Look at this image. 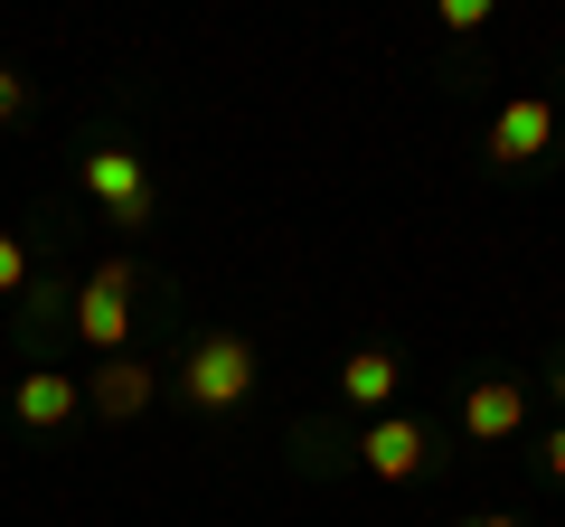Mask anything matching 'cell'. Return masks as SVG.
<instances>
[{"instance_id": "1", "label": "cell", "mask_w": 565, "mask_h": 527, "mask_svg": "<svg viewBox=\"0 0 565 527\" xmlns=\"http://www.w3.org/2000/svg\"><path fill=\"white\" fill-rule=\"evenodd\" d=\"M180 396H189L199 415H236L245 396H255V348H245L236 330L199 340V348H189V367H180Z\"/></svg>"}, {"instance_id": "15", "label": "cell", "mask_w": 565, "mask_h": 527, "mask_svg": "<svg viewBox=\"0 0 565 527\" xmlns=\"http://www.w3.org/2000/svg\"><path fill=\"white\" fill-rule=\"evenodd\" d=\"M556 396H565V367H556Z\"/></svg>"}, {"instance_id": "2", "label": "cell", "mask_w": 565, "mask_h": 527, "mask_svg": "<svg viewBox=\"0 0 565 527\" xmlns=\"http://www.w3.org/2000/svg\"><path fill=\"white\" fill-rule=\"evenodd\" d=\"M76 340L85 348H104V358H122L132 348V264H95V283L76 292Z\"/></svg>"}, {"instance_id": "12", "label": "cell", "mask_w": 565, "mask_h": 527, "mask_svg": "<svg viewBox=\"0 0 565 527\" xmlns=\"http://www.w3.org/2000/svg\"><path fill=\"white\" fill-rule=\"evenodd\" d=\"M481 20H490V0H444V29H452V39H471Z\"/></svg>"}, {"instance_id": "7", "label": "cell", "mask_w": 565, "mask_h": 527, "mask_svg": "<svg viewBox=\"0 0 565 527\" xmlns=\"http://www.w3.org/2000/svg\"><path fill=\"white\" fill-rule=\"evenodd\" d=\"M527 424V396H519V377H481L462 396V433L471 443H509V433Z\"/></svg>"}, {"instance_id": "9", "label": "cell", "mask_w": 565, "mask_h": 527, "mask_svg": "<svg viewBox=\"0 0 565 527\" xmlns=\"http://www.w3.org/2000/svg\"><path fill=\"white\" fill-rule=\"evenodd\" d=\"M396 377H405V367L386 358V348H349V367H340V396H349V406H367V415H386Z\"/></svg>"}, {"instance_id": "10", "label": "cell", "mask_w": 565, "mask_h": 527, "mask_svg": "<svg viewBox=\"0 0 565 527\" xmlns=\"http://www.w3.org/2000/svg\"><path fill=\"white\" fill-rule=\"evenodd\" d=\"M20 283H29V245L0 236V292H20Z\"/></svg>"}, {"instance_id": "13", "label": "cell", "mask_w": 565, "mask_h": 527, "mask_svg": "<svg viewBox=\"0 0 565 527\" xmlns=\"http://www.w3.org/2000/svg\"><path fill=\"white\" fill-rule=\"evenodd\" d=\"M546 471H556V481H565V424L546 433Z\"/></svg>"}, {"instance_id": "5", "label": "cell", "mask_w": 565, "mask_h": 527, "mask_svg": "<svg viewBox=\"0 0 565 527\" xmlns=\"http://www.w3.org/2000/svg\"><path fill=\"white\" fill-rule=\"evenodd\" d=\"M546 142H556V104L546 95H509L490 114V161H537Z\"/></svg>"}, {"instance_id": "8", "label": "cell", "mask_w": 565, "mask_h": 527, "mask_svg": "<svg viewBox=\"0 0 565 527\" xmlns=\"http://www.w3.org/2000/svg\"><path fill=\"white\" fill-rule=\"evenodd\" d=\"M76 406H85V386H76V377H57V367H39V377H20V386H10V415H20L29 433H57Z\"/></svg>"}, {"instance_id": "4", "label": "cell", "mask_w": 565, "mask_h": 527, "mask_svg": "<svg viewBox=\"0 0 565 527\" xmlns=\"http://www.w3.org/2000/svg\"><path fill=\"white\" fill-rule=\"evenodd\" d=\"M424 452H434V433H424L415 415H377V424L359 433V462L377 471V481H415V471H424Z\"/></svg>"}, {"instance_id": "3", "label": "cell", "mask_w": 565, "mask_h": 527, "mask_svg": "<svg viewBox=\"0 0 565 527\" xmlns=\"http://www.w3.org/2000/svg\"><path fill=\"white\" fill-rule=\"evenodd\" d=\"M76 180L114 226H151V170H141V151H85Z\"/></svg>"}, {"instance_id": "6", "label": "cell", "mask_w": 565, "mask_h": 527, "mask_svg": "<svg viewBox=\"0 0 565 527\" xmlns=\"http://www.w3.org/2000/svg\"><path fill=\"white\" fill-rule=\"evenodd\" d=\"M151 396H161V377H151V367H141L132 348H122V358H104L95 377H85V406H95V415H114V424H132V415L151 406Z\"/></svg>"}, {"instance_id": "14", "label": "cell", "mask_w": 565, "mask_h": 527, "mask_svg": "<svg viewBox=\"0 0 565 527\" xmlns=\"http://www.w3.org/2000/svg\"><path fill=\"white\" fill-rule=\"evenodd\" d=\"M462 527H519V518H462Z\"/></svg>"}, {"instance_id": "11", "label": "cell", "mask_w": 565, "mask_h": 527, "mask_svg": "<svg viewBox=\"0 0 565 527\" xmlns=\"http://www.w3.org/2000/svg\"><path fill=\"white\" fill-rule=\"evenodd\" d=\"M29 114V76H20V66H0V122H20Z\"/></svg>"}]
</instances>
